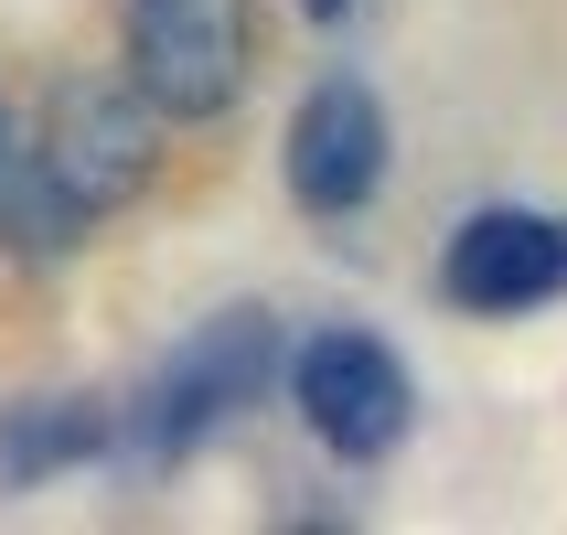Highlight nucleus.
Returning a JSON list of instances; mask_svg holds the SVG:
<instances>
[{
    "mask_svg": "<svg viewBox=\"0 0 567 535\" xmlns=\"http://www.w3.org/2000/svg\"><path fill=\"white\" fill-rule=\"evenodd\" d=\"M151 183V96L128 86H54L43 151L22 161V247H75Z\"/></svg>",
    "mask_w": 567,
    "mask_h": 535,
    "instance_id": "nucleus-1",
    "label": "nucleus"
},
{
    "mask_svg": "<svg viewBox=\"0 0 567 535\" xmlns=\"http://www.w3.org/2000/svg\"><path fill=\"white\" fill-rule=\"evenodd\" d=\"M268 364H279V321L247 311V300L215 311L204 332H183V353H172L151 375V397H140V450H151V461H183L204 429H225V418L268 385Z\"/></svg>",
    "mask_w": 567,
    "mask_h": 535,
    "instance_id": "nucleus-2",
    "label": "nucleus"
},
{
    "mask_svg": "<svg viewBox=\"0 0 567 535\" xmlns=\"http://www.w3.org/2000/svg\"><path fill=\"white\" fill-rule=\"evenodd\" d=\"M118 32L161 119H215L247 86V0H118Z\"/></svg>",
    "mask_w": 567,
    "mask_h": 535,
    "instance_id": "nucleus-3",
    "label": "nucleus"
},
{
    "mask_svg": "<svg viewBox=\"0 0 567 535\" xmlns=\"http://www.w3.org/2000/svg\"><path fill=\"white\" fill-rule=\"evenodd\" d=\"M289 397H300V418H311L321 450H343V461H385V450L408 440V364L375 343V332H321V343H300V364H289Z\"/></svg>",
    "mask_w": 567,
    "mask_h": 535,
    "instance_id": "nucleus-4",
    "label": "nucleus"
},
{
    "mask_svg": "<svg viewBox=\"0 0 567 535\" xmlns=\"http://www.w3.org/2000/svg\"><path fill=\"white\" fill-rule=\"evenodd\" d=\"M375 183H385V107H375V86L321 75V86L300 96V119H289V204L332 225Z\"/></svg>",
    "mask_w": 567,
    "mask_h": 535,
    "instance_id": "nucleus-5",
    "label": "nucleus"
},
{
    "mask_svg": "<svg viewBox=\"0 0 567 535\" xmlns=\"http://www.w3.org/2000/svg\"><path fill=\"white\" fill-rule=\"evenodd\" d=\"M440 279H450V300H461V311L514 321V311H536L546 289L567 279V225L525 215V204H482V215L450 236Z\"/></svg>",
    "mask_w": 567,
    "mask_h": 535,
    "instance_id": "nucleus-6",
    "label": "nucleus"
},
{
    "mask_svg": "<svg viewBox=\"0 0 567 535\" xmlns=\"http://www.w3.org/2000/svg\"><path fill=\"white\" fill-rule=\"evenodd\" d=\"M96 450H107L96 397H22V408H0V493H32V482L75 472Z\"/></svg>",
    "mask_w": 567,
    "mask_h": 535,
    "instance_id": "nucleus-7",
    "label": "nucleus"
},
{
    "mask_svg": "<svg viewBox=\"0 0 567 535\" xmlns=\"http://www.w3.org/2000/svg\"><path fill=\"white\" fill-rule=\"evenodd\" d=\"M300 11H311V22H343V11H353V0H300Z\"/></svg>",
    "mask_w": 567,
    "mask_h": 535,
    "instance_id": "nucleus-8",
    "label": "nucleus"
},
{
    "mask_svg": "<svg viewBox=\"0 0 567 535\" xmlns=\"http://www.w3.org/2000/svg\"><path fill=\"white\" fill-rule=\"evenodd\" d=\"M0 172H11V119H0Z\"/></svg>",
    "mask_w": 567,
    "mask_h": 535,
    "instance_id": "nucleus-9",
    "label": "nucleus"
}]
</instances>
